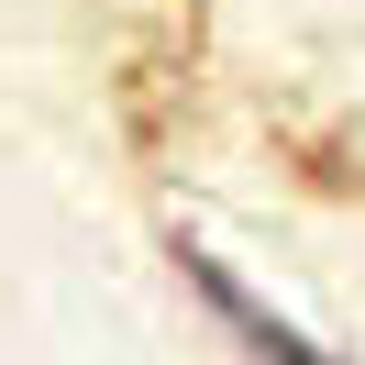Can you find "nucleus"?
<instances>
[{
  "instance_id": "obj_1",
  "label": "nucleus",
  "mask_w": 365,
  "mask_h": 365,
  "mask_svg": "<svg viewBox=\"0 0 365 365\" xmlns=\"http://www.w3.org/2000/svg\"><path fill=\"white\" fill-rule=\"evenodd\" d=\"M188 288H200V299H210V310H222V321H232V332H244V343H255V354H266V365H332V354H321V343H299L288 321H277L266 299L244 288V277H222V266H210V255H188Z\"/></svg>"
}]
</instances>
